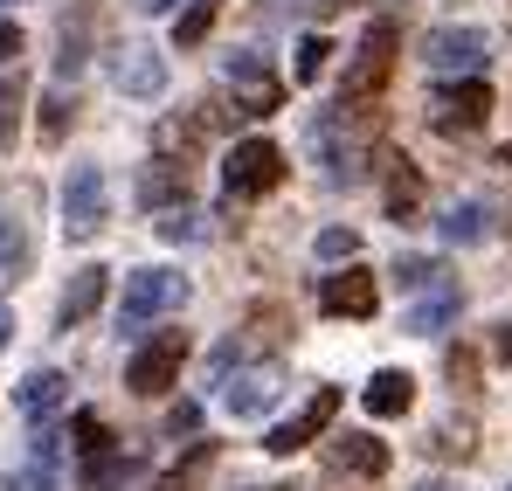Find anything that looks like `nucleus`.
I'll return each mask as SVG.
<instances>
[{
	"label": "nucleus",
	"instance_id": "4be33fe9",
	"mask_svg": "<svg viewBox=\"0 0 512 491\" xmlns=\"http://www.w3.org/2000/svg\"><path fill=\"white\" fill-rule=\"evenodd\" d=\"M70 443H77V457H104V450H111V429H104V415L97 409H77V422H70Z\"/></svg>",
	"mask_w": 512,
	"mask_h": 491
},
{
	"label": "nucleus",
	"instance_id": "58836bf2",
	"mask_svg": "<svg viewBox=\"0 0 512 491\" xmlns=\"http://www.w3.org/2000/svg\"><path fill=\"white\" fill-rule=\"evenodd\" d=\"M132 7H139V14H167L173 0H132Z\"/></svg>",
	"mask_w": 512,
	"mask_h": 491
},
{
	"label": "nucleus",
	"instance_id": "7ed1b4c3",
	"mask_svg": "<svg viewBox=\"0 0 512 491\" xmlns=\"http://www.w3.org/2000/svg\"><path fill=\"white\" fill-rule=\"evenodd\" d=\"M284 146H270V139H243V146H229V166H222V180H229V201H256V194H270V187H284Z\"/></svg>",
	"mask_w": 512,
	"mask_h": 491
},
{
	"label": "nucleus",
	"instance_id": "5701e85b",
	"mask_svg": "<svg viewBox=\"0 0 512 491\" xmlns=\"http://www.w3.org/2000/svg\"><path fill=\"white\" fill-rule=\"evenodd\" d=\"M84 42H90V7H77V14L63 21V56H56V70H63V77H77V70H84Z\"/></svg>",
	"mask_w": 512,
	"mask_h": 491
},
{
	"label": "nucleus",
	"instance_id": "ddd939ff",
	"mask_svg": "<svg viewBox=\"0 0 512 491\" xmlns=\"http://www.w3.org/2000/svg\"><path fill=\"white\" fill-rule=\"evenodd\" d=\"M312 153L326 160V180H333V187H340V180H360V146L346 139V111L312 118Z\"/></svg>",
	"mask_w": 512,
	"mask_h": 491
},
{
	"label": "nucleus",
	"instance_id": "37998d69",
	"mask_svg": "<svg viewBox=\"0 0 512 491\" xmlns=\"http://www.w3.org/2000/svg\"><path fill=\"white\" fill-rule=\"evenodd\" d=\"M243 491H277V485H243Z\"/></svg>",
	"mask_w": 512,
	"mask_h": 491
},
{
	"label": "nucleus",
	"instance_id": "473e14b6",
	"mask_svg": "<svg viewBox=\"0 0 512 491\" xmlns=\"http://www.w3.org/2000/svg\"><path fill=\"white\" fill-rule=\"evenodd\" d=\"M429 450H443V457H471V429H436Z\"/></svg>",
	"mask_w": 512,
	"mask_h": 491
},
{
	"label": "nucleus",
	"instance_id": "a19ab883",
	"mask_svg": "<svg viewBox=\"0 0 512 491\" xmlns=\"http://www.w3.org/2000/svg\"><path fill=\"white\" fill-rule=\"evenodd\" d=\"M416 491H457V485H450V478H423Z\"/></svg>",
	"mask_w": 512,
	"mask_h": 491
},
{
	"label": "nucleus",
	"instance_id": "7c9ffc66",
	"mask_svg": "<svg viewBox=\"0 0 512 491\" xmlns=\"http://www.w3.org/2000/svg\"><path fill=\"white\" fill-rule=\"evenodd\" d=\"M70 118H77V104L56 90V97H42V139H63L70 132Z\"/></svg>",
	"mask_w": 512,
	"mask_h": 491
},
{
	"label": "nucleus",
	"instance_id": "2eb2a0df",
	"mask_svg": "<svg viewBox=\"0 0 512 491\" xmlns=\"http://www.w3.org/2000/svg\"><path fill=\"white\" fill-rule=\"evenodd\" d=\"M104 291H111V270H104V263H84V270L70 277V291H63V305H56V319H63V326H84L90 312L104 305Z\"/></svg>",
	"mask_w": 512,
	"mask_h": 491
},
{
	"label": "nucleus",
	"instance_id": "f8f14e48",
	"mask_svg": "<svg viewBox=\"0 0 512 491\" xmlns=\"http://www.w3.org/2000/svg\"><path fill=\"white\" fill-rule=\"evenodd\" d=\"M457 305H464L457 277H436L429 291H416V305L402 312V332H416V339H436L443 326H457Z\"/></svg>",
	"mask_w": 512,
	"mask_h": 491
},
{
	"label": "nucleus",
	"instance_id": "9b49d317",
	"mask_svg": "<svg viewBox=\"0 0 512 491\" xmlns=\"http://www.w3.org/2000/svg\"><path fill=\"white\" fill-rule=\"evenodd\" d=\"M277 402H284V374H277L270 360H263V367H243V374L222 388V409L236 415V422H256V415H270Z\"/></svg>",
	"mask_w": 512,
	"mask_h": 491
},
{
	"label": "nucleus",
	"instance_id": "9d476101",
	"mask_svg": "<svg viewBox=\"0 0 512 491\" xmlns=\"http://www.w3.org/2000/svg\"><path fill=\"white\" fill-rule=\"evenodd\" d=\"M319 305H326V319H374L381 284H374V270L346 263V270H333V277L319 284Z\"/></svg>",
	"mask_w": 512,
	"mask_h": 491
},
{
	"label": "nucleus",
	"instance_id": "0eeeda50",
	"mask_svg": "<svg viewBox=\"0 0 512 491\" xmlns=\"http://www.w3.org/2000/svg\"><path fill=\"white\" fill-rule=\"evenodd\" d=\"M229 90H236V111H243V118H270V111L284 104V77H277L256 49H236V56H229Z\"/></svg>",
	"mask_w": 512,
	"mask_h": 491
},
{
	"label": "nucleus",
	"instance_id": "f3484780",
	"mask_svg": "<svg viewBox=\"0 0 512 491\" xmlns=\"http://www.w3.org/2000/svg\"><path fill=\"white\" fill-rule=\"evenodd\" d=\"M360 402H367V415H381V422H388V415H409V402H416V381H409L402 367H381V374L360 388Z\"/></svg>",
	"mask_w": 512,
	"mask_h": 491
},
{
	"label": "nucleus",
	"instance_id": "423d86ee",
	"mask_svg": "<svg viewBox=\"0 0 512 491\" xmlns=\"http://www.w3.org/2000/svg\"><path fill=\"white\" fill-rule=\"evenodd\" d=\"M485 118H492V90H485L478 77H464V83H443V90L429 97V125H436L443 139H457V132L471 139V132H478Z\"/></svg>",
	"mask_w": 512,
	"mask_h": 491
},
{
	"label": "nucleus",
	"instance_id": "ea45409f",
	"mask_svg": "<svg viewBox=\"0 0 512 491\" xmlns=\"http://www.w3.org/2000/svg\"><path fill=\"white\" fill-rule=\"evenodd\" d=\"M7 339H14V312L0 305V346H7Z\"/></svg>",
	"mask_w": 512,
	"mask_h": 491
},
{
	"label": "nucleus",
	"instance_id": "20e7f679",
	"mask_svg": "<svg viewBox=\"0 0 512 491\" xmlns=\"http://www.w3.org/2000/svg\"><path fill=\"white\" fill-rule=\"evenodd\" d=\"M111 215V187H104V166H77L63 180V236L70 243H90Z\"/></svg>",
	"mask_w": 512,
	"mask_h": 491
},
{
	"label": "nucleus",
	"instance_id": "dca6fc26",
	"mask_svg": "<svg viewBox=\"0 0 512 491\" xmlns=\"http://www.w3.org/2000/svg\"><path fill=\"white\" fill-rule=\"evenodd\" d=\"M118 90L125 97H160L167 90V56L160 49H125L118 56Z\"/></svg>",
	"mask_w": 512,
	"mask_h": 491
},
{
	"label": "nucleus",
	"instance_id": "f03ea898",
	"mask_svg": "<svg viewBox=\"0 0 512 491\" xmlns=\"http://www.w3.org/2000/svg\"><path fill=\"white\" fill-rule=\"evenodd\" d=\"M180 305H187V277L180 270H132L125 277V298H118V326L146 332L153 319H167Z\"/></svg>",
	"mask_w": 512,
	"mask_h": 491
},
{
	"label": "nucleus",
	"instance_id": "a211bd4d",
	"mask_svg": "<svg viewBox=\"0 0 512 491\" xmlns=\"http://www.w3.org/2000/svg\"><path fill=\"white\" fill-rule=\"evenodd\" d=\"M139 201H146V208H160V215H167V208H180V201H187V166L153 160L146 173H139Z\"/></svg>",
	"mask_w": 512,
	"mask_h": 491
},
{
	"label": "nucleus",
	"instance_id": "c03bdc74",
	"mask_svg": "<svg viewBox=\"0 0 512 491\" xmlns=\"http://www.w3.org/2000/svg\"><path fill=\"white\" fill-rule=\"evenodd\" d=\"M506 166H512V146H506Z\"/></svg>",
	"mask_w": 512,
	"mask_h": 491
},
{
	"label": "nucleus",
	"instance_id": "4468645a",
	"mask_svg": "<svg viewBox=\"0 0 512 491\" xmlns=\"http://www.w3.org/2000/svg\"><path fill=\"white\" fill-rule=\"evenodd\" d=\"M333 471H340V478H381V471H388V443L367 436V429L333 436Z\"/></svg>",
	"mask_w": 512,
	"mask_h": 491
},
{
	"label": "nucleus",
	"instance_id": "39448f33",
	"mask_svg": "<svg viewBox=\"0 0 512 491\" xmlns=\"http://www.w3.org/2000/svg\"><path fill=\"white\" fill-rule=\"evenodd\" d=\"M180 360H187V332H153L132 360H125V388L132 395H167L180 381Z\"/></svg>",
	"mask_w": 512,
	"mask_h": 491
},
{
	"label": "nucleus",
	"instance_id": "b1692460",
	"mask_svg": "<svg viewBox=\"0 0 512 491\" xmlns=\"http://www.w3.org/2000/svg\"><path fill=\"white\" fill-rule=\"evenodd\" d=\"M388 277L416 298V291H429V284H436V277H450V270H443L436 256H395V270H388Z\"/></svg>",
	"mask_w": 512,
	"mask_h": 491
},
{
	"label": "nucleus",
	"instance_id": "1a4fd4ad",
	"mask_svg": "<svg viewBox=\"0 0 512 491\" xmlns=\"http://www.w3.org/2000/svg\"><path fill=\"white\" fill-rule=\"evenodd\" d=\"M333 415H340V388H319V395L291 415V422H277V429H270V443H263V450H270V457H298L312 436H326V429H333Z\"/></svg>",
	"mask_w": 512,
	"mask_h": 491
},
{
	"label": "nucleus",
	"instance_id": "a878e982",
	"mask_svg": "<svg viewBox=\"0 0 512 491\" xmlns=\"http://www.w3.org/2000/svg\"><path fill=\"white\" fill-rule=\"evenodd\" d=\"M208 28H215V0H194V7L180 14L173 42H180V49H194V42H208Z\"/></svg>",
	"mask_w": 512,
	"mask_h": 491
},
{
	"label": "nucleus",
	"instance_id": "79ce46f5",
	"mask_svg": "<svg viewBox=\"0 0 512 491\" xmlns=\"http://www.w3.org/2000/svg\"><path fill=\"white\" fill-rule=\"evenodd\" d=\"M312 7H319V14H340V7H346V0H312Z\"/></svg>",
	"mask_w": 512,
	"mask_h": 491
},
{
	"label": "nucleus",
	"instance_id": "c85d7f7f",
	"mask_svg": "<svg viewBox=\"0 0 512 491\" xmlns=\"http://www.w3.org/2000/svg\"><path fill=\"white\" fill-rule=\"evenodd\" d=\"M312 249H319L326 263H340V256L353 263V256H360V229H319V243H312Z\"/></svg>",
	"mask_w": 512,
	"mask_h": 491
},
{
	"label": "nucleus",
	"instance_id": "c756f323",
	"mask_svg": "<svg viewBox=\"0 0 512 491\" xmlns=\"http://www.w3.org/2000/svg\"><path fill=\"white\" fill-rule=\"evenodd\" d=\"M160 236H167V243H201L208 229H201V215H187V208H167V215H160Z\"/></svg>",
	"mask_w": 512,
	"mask_h": 491
},
{
	"label": "nucleus",
	"instance_id": "aec40b11",
	"mask_svg": "<svg viewBox=\"0 0 512 491\" xmlns=\"http://www.w3.org/2000/svg\"><path fill=\"white\" fill-rule=\"evenodd\" d=\"M63 402H70V381H63L56 367H42V374L21 381V415H28V422H49Z\"/></svg>",
	"mask_w": 512,
	"mask_h": 491
},
{
	"label": "nucleus",
	"instance_id": "e433bc0d",
	"mask_svg": "<svg viewBox=\"0 0 512 491\" xmlns=\"http://www.w3.org/2000/svg\"><path fill=\"white\" fill-rule=\"evenodd\" d=\"M450 381L471 388V381H478V360H471V353H450Z\"/></svg>",
	"mask_w": 512,
	"mask_h": 491
},
{
	"label": "nucleus",
	"instance_id": "bb28decb",
	"mask_svg": "<svg viewBox=\"0 0 512 491\" xmlns=\"http://www.w3.org/2000/svg\"><path fill=\"white\" fill-rule=\"evenodd\" d=\"M326 56H333V42H326V35H305V42H298V70H291V77H298V83H319V77H326Z\"/></svg>",
	"mask_w": 512,
	"mask_h": 491
},
{
	"label": "nucleus",
	"instance_id": "2f4dec72",
	"mask_svg": "<svg viewBox=\"0 0 512 491\" xmlns=\"http://www.w3.org/2000/svg\"><path fill=\"white\" fill-rule=\"evenodd\" d=\"M21 256H28V236H21L14 222H0V277H7V270H21Z\"/></svg>",
	"mask_w": 512,
	"mask_h": 491
},
{
	"label": "nucleus",
	"instance_id": "6ab92c4d",
	"mask_svg": "<svg viewBox=\"0 0 512 491\" xmlns=\"http://www.w3.org/2000/svg\"><path fill=\"white\" fill-rule=\"evenodd\" d=\"M381 201H388L395 222H416V208H423V166L388 160V187H381Z\"/></svg>",
	"mask_w": 512,
	"mask_h": 491
},
{
	"label": "nucleus",
	"instance_id": "cd10ccee",
	"mask_svg": "<svg viewBox=\"0 0 512 491\" xmlns=\"http://www.w3.org/2000/svg\"><path fill=\"white\" fill-rule=\"evenodd\" d=\"M84 478H90L97 491L125 485V478H132V457H111V450H104V457H90V464H84Z\"/></svg>",
	"mask_w": 512,
	"mask_h": 491
},
{
	"label": "nucleus",
	"instance_id": "412c9836",
	"mask_svg": "<svg viewBox=\"0 0 512 491\" xmlns=\"http://www.w3.org/2000/svg\"><path fill=\"white\" fill-rule=\"evenodd\" d=\"M436 229H443V243H457V249H471V243L492 236V229H485V201H450Z\"/></svg>",
	"mask_w": 512,
	"mask_h": 491
},
{
	"label": "nucleus",
	"instance_id": "72a5a7b5",
	"mask_svg": "<svg viewBox=\"0 0 512 491\" xmlns=\"http://www.w3.org/2000/svg\"><path fill=\"white\" fill-rule=\"evenodd\" d=\"M194 429H201V409H194V402H180V409L167 415V436H194Z\"/></svg>",
	"mask_w": 512,
	"mask_h": 491
},
{
	"label": "nucleus",
	"instance_id": "c9c22d12",
	"mask_svg": "<svg viewBox=\"0 0 512 491\" xmlns=\"http://www.w3.org/2000/svg\"><path fill=\"white\" fill-rule=\"evenodd\" d=\"M21 49H28V42H21V28H14V21H7V14H0V63H14V56H21Z\"/></svg>",
	"mask_w": 512,
	"mask_h": 491
},
{
	"label": "nucleus",
	"instance_id": "4c0bfd02",
	"mask_svg": "<svg viewBox=\"0 0 512 491\" xmlns=\"http://www.w3.org/2000/svg\"><path fill=\"white\" fill-rule=\"evenodd\" d=\"M492 346H499V360H512V326H499V339H492Z\"/></svg>",
	"mask_w": 512,
	"mask_h": 491
},
{
	"label": "nucleus",
	"instance_id": "f704fd0d",
	"mask_svg": "<svg viewBox=\"0 0 512 491\" xmlns=\"http://www.w3.org/2000/svg\"><path fill=\"white\" fill-rule=\"evenodd\" d=\"M201 464H208V450H194V464H187V471H173V478H160L153 491H194V471H201Z\"/></svg>",
	"mask_w": 512,
	"mask_h": 491
},
{
	"label": "nucleus",
	"instance_id": "393cba45",
	"mask_svg": "<svg viewBox=\"0 0 512 491\" xmlns=\"http://www.w3.org/2000/svg\"><path fill=\"white\" fill-rule=\"evenodd\" d=\"M21 104H28V83H21V77H7V83H0V153L14 146V125H21Z\"/></svg>",
	"mask_w": 512,
	"mask_h": 491
},
{
	"label": "nucleus",
	"instance_id": "6e6552de",
	"mask_svg": "<svg viewBox=\"0 0 512 491\" xmlns=\"http://www.w3.org/2000/svg\"><path fill=\"white\" fill-rule=\"evenodd\" d=\"M423 63L436 77H478V70H485V35H478V28H429Z\"/></svg>",
	"mask_w": 512,
	"mask_h": 491
},
{
	"label": "nucleus",
	"instance_id": "f257e3e1",
	"mask_svg": "<svg viewBox=\"0 0 512 491\" xmlns=\"http://www.w3.org/2000/svg\"><path fill=\"white\" fill-rule=\"evenodd\" d=\"M395 77V21H367L353 63H346V90H340V111L346 118H367L381 104V90Z\"/></svg>",
	"mask_w": 512,
	"mask_h": 491
}]
</instances>
